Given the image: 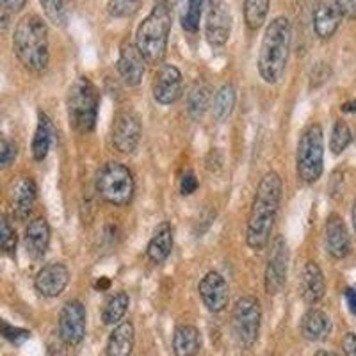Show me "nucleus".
<instances>
[{
    "instance_id": "f257e3e1",
    "label": "nucleus",
    "mask_w": 356,
    "mask_h": 356,
    "mask_svg": "<svg viewBox=\"0 0 356 356\" xmlns=\"http://www.w3.org/2000/svg\"><path fill=\"white\" fill-rule=\"evenodd\" d=\"M284 193V182L276 171H267L257 187L255 198L251 203L250 218L246 227V243L251 250L262 251L271 243L276 216L280 211Z\"/></svg>"
},
{
    "instance_id": "f03ea898",
    "label": "nucleus",
    "mask_w": 356,
    "mask_h": 356,
    "mask_svg": "<svg viewBox=\"0 0 356 356\" xmlns=\"http://www.w3.org/2000/svg\"><path fill=\"white\" fill-rule=\"evenodd\" d=\"M13 49L24 68L33 73H43L50 61L47 24L38 15H25L15 27Z\"/></svg>"
},
{
    "instance_id": "7ed1b4c3",
    "label": "nucleus",
    "mask_w": 356,
    "mask_h": 356,
    "mask_svg": "<svg viewBox=\"0 0 356 356\" xmlns=\"http://www.w3.org/2000/svg\"><path fill=\"white\" fill-rule=\"evenodd\" d=\"M292 44V25L289 18L276 17L267 25L259 54V73L264 82L276 84L284 77Z\"/></svg>"
},
{
    "instance_id": "20e7f679",
    "label": "nucleus",
    "mask_w": 356,
    "mask_h": 356,
    "mask_svg": "<svg viewBox=\"0 0 356 356\" xmlns=\"http://www.w3.org/2000/svg\"><path fill=\"white\" fill-rule=\"evenodd\" d=\"M171 25H173V9L155 2L136 33V44L148 65L157 66L164 61Z\"/></svg>"
},
{
    "instance_id": "39448f33",
    "label": "nucleus",
    "mask_w": 356,
    "mask_h": 356,
    "mask_svg": "<svg viewBox=\"0 0 356 356\" xmlns=\"http://www.w3.org/2000/svg\"><path fill=\"white\" fill-rule=\"evenodd\" d=\"M98 91L88 77H79L68 91V120L70 127L77 134L93 132L98 118Z\"/></svg>"
},
{
    "instance_id": "423d86ee",
    "label": "nucleus",
    "mask_w": 356,
    "mask_h": 356,
    "mask_svg": "<svg viewBox=\"0 0 356 356\" xmlns=\"http://www.w3.org/2000/svg\"><path fill=\"white\" fill-rule=\"evenodd\" d=\"M296 170L305 184H316L323 175L324 134L319 123H312L301 134L296 154Z\"/></svg>"
},
{
    "instance_id": "0eeeda50",
    "label": "nucleus",
    "mask_w": 356,
    "mask_h": 356,
    "mask_svg": "<svg viewBox=\"0 0 356 356\" xmlns=\"http://www.w3.org/2000/svg\"><path fill=\"white\" fill-rule=\"evenodd\" d=\"M97 191L102 200L114 207H125L136 193L132 171L122 162L111 161L104 164L97 177Z\"/></svg>"
},
{
    "instance_id": "6e6552de",
    "label": "nucleus",
    "mask_w": 356,
    "mask_h": 356,
    "mask_svg": "<svg viewBox=\"0 0 356 356\" xmlns=\"http://www.w3.org/2000/svg\"><path fill=\"white\" fill-rule=\"evenodd\" d=\"M260 321H262V310H260L259 300L253 296L239 298L234 307L232 323H234L237 340L243 348H251L257 342L260 333Z\"/></svg>"
},
{
    "instance_id": "1a4fd4ad",
    "label": "nucleus",
    "mask_w": 356,
    "mask_h": 356,
    "mask_svg": "<svg viewBox=\"0 0 356 356\" xmlns=\"http://www.w3.org/2000/svg\"><path fill=\"white\" fill-rule=\"evenodd\" d=\"M289 273V246L287 241L282 235H276L275 241L271 244V255L267 259L266 267V278H264V285H266V292L269 296H276L282 292L287 282Z\"/></svg>"
},
{
    "instance_id": "9d476101",
    "label": "nucleus",
    "mask_w": 356,
    "mask_h": 356,
    "mask_svg": "<svg viewBox=\"0 0 356 356\" xmlns=\"http://www.w3.org/2000/svg\"><path fill=\"white\" fill-rule=\"evenodd\" d=\"M232 27H234V17H232L230 6L225 0L212 2L205 22V38L209 44L214 49L225 47L230 40Z\"/></svg>"
},
{
    "instance_id": "9b49d317",
    "label": "nucleus",
    "mask_w": 356,
    "mask_h": 356,
    "mask_svg": "<svg viewBox=\"0 0 356 356\" xmlns=\"http://www.w3.org/2000/svg\"><path fill=\"white\" fill-rule=\"evenodd\" d=\"M141 122L134 113H120L113 123V145L120 154H134L141 141Z\"/></svg>"
},
{
    "instance_id": "f8f14e48",
    "label": "nucleus",
    "mask_w": 356,
    "mask_h": 356,
    "mask_svg": "<svg viewBox=\"0 0 356 356\" xmlns=\"http://www.w3.org/2000/svg\"><path fill=\"white\" fill-rule=\"evenodd\" d=\"M59 337L66 346H79L86 337V308L81 301L65 303L59 314Z\"/></svg>"
},
{
    "instance_id": "ddd939ff",
    "label": "nucleus",
    "mask_w": 356,
    "mask_h": 356,
    "mask_svg": "<svg viewBox=\"0 0 356 356\" xmlns=\"http://www.w3.org/2000/svg\"><path fill=\"white\" fill-rule=\"evenodd\" d=\"M182 91L184 81L180 70L173 65H162L155 73L154 86H152L155 102L161 106H171L182 97Z\"/></svg>"
},
{
    "instance_id": "4468645a",
    "label": "nucleus",
    "mask_w": 356,
    "mask_h": 356,
    "mask_svg": "<svg viewBox=\"0 0 356 356\" xmlns=\"http://www.w3.org/2000/svg\"><path fill=\"white\" fill-rule=\"evenodd\" d=\"M146 59L138 49V44L132 41H123L120 49V57H118V72L120 77L130 88L141 84L146 72Z\"/></svg>"
},
{
    "instance_id": "2eb2a0df",
    "label": "nucleus",
    "mask_w": 356,
    "mask_h": 356,
    "mask_svg": "<svg viewBox=\"0 0 356 356\" xmlns=\"http://www.w3.org/2000/svg\"><path fill=\"white\" fill-rule=\"evenodd\" d=\"M198 292L200 296H202V301L207 307V310L219 314V312H222L228 307V301H230V289H228L227 280L222 278L219 273H207L202 278V282H200Z\"/></svg>"
},
{
    "instance_id": "dca6fc26",
    "label": "nucleus",
    "mask_w": 356,
    "mask_h": 356,
    "mask_svg": "<svg viewBox=\"0 0 356 356\" xmlns=\"http://www.w3.org/2000/svg\"><path fill=\"white\" fill-rule=\"evenodd\" d=\"M70 282L68 267L61 262L47 264L34 278V287L44 298H57L65 292Z\"/></svg>"
},
{
    "instance_id": "f3484780",
    "label": "nucleus",
    "mask_w": 356,
    "mask_h": 356,
    "mask_svg": "<svg viewBox=\"0 0 356 356\" xmlns=\"http://www.w3.org/2000/svg\"><path fill=\"white\" fill-rule=\"evenodd\" d=\"M9 198H11L15 218L20 219V221L27 219L33 212L38 198V189L33 178L18 177L17 180H13L11 186H9Z\"/></svg>"
},
{
    "instance_id": "a211bd4d",
    "label": "nucleus",
    "mask_w": 356,
    "mask_h": 356,
    "mask_svg": "<svg viewBox=\"0 0 356 356\" xmlns=\"http://www.w3.org/2000/svg\"><path fill=\"white\" fill-rule=\"evenodd\" d=\"M342 18H344V15H342L335 0H321L314 9V17H312L314 31L321 40H330L339 31Z\"/></svg>"
},
{
    "instance_id": "6ab92c4d",
    "label": "nucleus",
    "mask_w": 356,
    "mask_h": 356,
    "mask_svg": "<svg viewBox=\"0 0 356 356\" xmlns=\"http://www.w3.org/2000/svg\"><path fill=\"white\" fill-rule=\"evenodd\" d=\"M324 241H326V251L337 260H342L349 255L351 250V241H349L348 227L344 219L339 214H332L326 221V230H324Z\"/></svg>"
},
{
    "instance_id": "aec40b11",
    "label": "nucleus",
    "mask_w": 356,
    "mask_h": 356,
    "mask_svg": "<svg viewBox=\"0 0 356 356\" xmlns=\"http://www.w3.org/2000/svg\"><path fill=\"white\" fill-rule=\"evenodd\" d=\"M27 255L33 260L43 259L50 244V225L44 218H36L29 222L24 237Z\"/></svg>"
},
{
    "instance_id": "412c9836",
    "label": "nucleus",
    "mask_w": 356,
    "mask_h": 356,
    "mask_svg": "<svg viewBox=\"0 0 356 356\" xmlns=\"http://www.w3.org/2000/svg\"><path fill=\"white\" fill-rule=\"evenodd\" d=\"M301 296L308 305L319 303L326 292V280L316 262H307L301 273Z\"/></svg>"
},
{
    "instance_id": "4be33fe9",
    "label": "nucleus",
    "mask_w": 356,
    "mask_h": 356,
    "mask_svg": "<svg viewBox=\"0 0 356 356\" xmlns=\"http://www.w3.org/2000/svg\"><path fill=\"white\" fill-rule=\"evenodd\" d=\"M171 250H173V227L168 221H164L155 228L148 248H146V255L152 264L159 266L171 255Z\"/></svg>"
},
{
    "instance_id": "5701e85b",
    "label": "nucleus",
    "mask_w": 356,
    "mask_h": 356,
    "mask_svg": "<svg viewBox=\"0 0 356 356\" xmlns=\"http://www.w3.org/2000/svg\"><path fill=\"white\" fill-rule=\"evenodd\" d=\"M332 333V319L323 310L312 308L301 319V335L308 342H321Z\"/></svg>"
},
{
    "instance_id": "b1692460",
    "label": "nucleus",
    "mask_w": 356,
    "mask_h": 356,
    "mask_svg": "<svg viewBox=\"0 0 356 356\" xmlns=\"http://www.w3.org/2000/svg\"><path fill=\"white\" fill-rule=\"evenodd\" d=\"M134 342H136L134 324L130 321H123V323L116 324L111 332L106 356H130L134 351Z\"/></svg>"
},
{
    "instance_id": "393cba45",
    "label": "nucleus",
    "mask_w": 356,
    "mask_h": 356,
    "mask_svg": "<svg viewBox=\"0 0 356 356\" xmlns=\"http://www.w3.org/2000/svg\"><path fill=\"white\" fill-rule=\"evenodd\" d=\"M202 348L198 328L191 324H182L175 330L173 353L175 356H196Z\"/></svg>"
},
{
    "instance_id": "a878e982",
    "label": "nucleus",
    "mask_w": 356,
    "mask_h": 356,
    "mask_svg": "<svg viewBox=\"0 0 356 356\" xmlns=\"http://www.w3.org/2000/svg\"><path fill=\"white\" fill-rule=\"evenodd\" d=\"M54 136H56V130H54L52 122H50L47 114L40 113L36 132H34V139H33L34 161L41 162L47 159V155H49L50 152V146H52Z\"/></svg>"
},
{
    "instance_id": "bb28decb",
    "label": "nucleus",
    "mask_w": 356,
    "mask_h": 356,
    "mask_svg": "<svg viewBox=\"0 0 356 356\" xmlns=\"http://www.w3.org/2000/svg\"><path fill=\"white\" fill-rule=\"evenodd\" d=\"M130 298L127 292H116L106 301L104 308H102V323L106 326H114L120 324V321L125 317L127 310H129Z\"/></svg>"
},
{
    "instance_id": "cd10ccee",
    "label": "nucleus",
    "mask_w": 356,
    "mask_h": 356,
    "mask_svg": "<svg viewBox=\"0 0 356 356\" xmlns=\"http://www.w3.org/2000/svg\"><path fill=\"white\" fill-rule=\"evenodd\" d=\"M209 107H211V89L198 82L187 93V114L198 122V120L205 116Z\"/></svg>"
},
{
    "instance_id": "c85d7f7f",
    "label": "nucleus",
    "mask_w": 356,
    "mask_h": 356,
    "mask_svg": "<svg viewBox=\"0 0 356 356\" xmlns=\"http://www.w3.org/2000/svg\"><path fill=\"white\" fill-rule=\"evenodd\" d=\"M235 100H237V95H235V88L232 84H225L218 89L214 97V107H212L218 122H225L230 118V114L234 113Z\"/></svg>"
},
{
    "instance_id": "c756f323",
    "label": "nucleus",
    "mask_w": 356,
    "mask_h": 356,
    "mask_svg": "<svg viewBox=\"0 0 356 356\" xmlns=\"http://www.w3.org/2000/svg\"><path fill=\"white\" fill-rule=\"evenodd\" d=\"M271 0H244V22L250 31H259L267 20Z\"/></svg>"
},
{
    "instance_id": "7c9ffc66",
    "label": "nucleus",
    "mask_w": 356,
    "mask_h": 356,
    "mask_svg": "<svg viewBox=\"0 0 356 356\" xmlns=\"http://www.w3.org/2000/svg\"><path fill=\"white\" fill-rule=\"evenodd\" d=\"M205 4L207 0H186L184 2L180 22H182V27L186 29L187 33H198Z\"/></svg>"
},
{
    "instance_id": "2f4dec72",
    "label": "nucleus",
    "mask_w": 356,
    "mask_h": 356,
    "mask_svg": "<svg viewBox=\"0 0 356 356\" xmlns=\"http://www.w3.org/2000/svg\"><path fill=\"white\" fill-rule=\"evenodd\" d=\"M44 17L49 18L56 27H66L70 20V13L66 8V0H40Z\"/></svg>"
},
{
    "instance_id": "473e14b6",
    "label": "nucleus",
    "mask_w": 356,
    "mask_h": 356,
    "mask_svg": "<svg viewBox=\"0 0 356 356\" xmlns=\"http://www.w3.org/2000/svg\"><path fill=\"white\" fill-rule=\"evenodd\" d=\"M351 130L344 120H337L332 130V138H330V150L333 155H340L342 152L351 145Z\"/></svg>"
},
{
    "instance_id": "72a5a7b5",
    "label": "nucleus",
    "mask_w": 356,
    "mask_h": 356,
    "mask_svg": "<svg viewBox=\"0 0 356 356\" xmlns=\"http://www.w3.org/2000/svg\"><path fill=\"white\" fill-rule=\"evenodd\" d=\"M143 0H109L107 11L114 18H129L139 11Z\"/></svg>"
},
{
    "instance_id": "f704fd0d",
    "label": "nucleus",
    "mask_w": 356,
    "mask_h": 356,
    "mask_svg": "<svg viewBox=\"0 0 356 356\" xmlns=\"http://www.w3.org/2000/svg\"><path fill=\"white\" fill-rule=\"evenodd\" d=\"M0 246L8 255L15 253V250H17V232L6 218L2 219V227H0Z\"/></svg>"
},
{
    "instance_id": "c9c22d12",
    "label": "nucleus",
    "mask_w": 356,
    "mask_h": 356,
    "mask_svg": "<svg viewBox=\"0 0 356 356\" xmlns=\"http://www.w3.org/2000/svg\"><path fill=\"white\" fill-rule=\"evenodd\" d=\"M18 155V146L15 141H9L8 138H2L0 141V164L2 168H9L15 162Z\"/></svg>"
},
{
    "instance_id": "e433bc0d",
    "label": "nucleus",
    "mask_w": 356,
    "mask_h": 356,
    "mask_svg": "<svg viewBox=\"0 0 356 356\" xmlns=\"http://www.w3.org/2000/svg\"><path fill=\"white\" fill-rule=\"evenodd\" d=\"M27 0H2V29H8L9 17L17 15L25 8Z\"/></svg>"
},
{
    "instance_id": "4c0bfd02",
    "label": "nucleus",
    "mask_w": 356,
    "mask_h": 356,
    "mask_svg": "<svg viewBox=\"0 0 356 356\" xmlns=\"http://www.w3.org/2000/svg\"><path fill=\"white\" fill-rule=\"evenodd\" d=\"M2 335H4L9 342H13V344H20V342H24V340H27L29 337H31V333H29L27 330L15 328V326H9V324L4 323V326H2Z\"/></svg>"
},
{
    "instance_id": "58836bf2",
    "label": "nucleus",
    "mask_w": 356,
    "mask_h": 356,
    "mask_svg": "<svg viewBox=\"0 0 356 356\" xmlns=\"http://www.w3.org/2000/svg\"><path fill=\"white\" fill-rule=\"evenodd\" d=\"M178 187H180V193H182L184 196H191L193 193H196V189H198V178H196V175L193 173V171H187V173H184L182 178H180Z\"/></svg>"
},
{
    "instance_id": "ea45409f",
    "label": "nucleus",
    "mask_w": 356,
    "mask_h": 356,
    "mask_svg": "<svg viewBox=\"0 0 356 356\" xmlns=\"http://www.w3.org/2000/svg\"><path fill=\"white\" fill-rule=\"evenodd\" d=\"M316 0H294V9L300 17H314Z\"/></svg>"
},
{
    "instance_id": "a19ab883",
    "label": "nucleus",
    "mask_w": 356,
    "mask_h": 356,
    "mask_svg": "<svg viewBox=\"0 0 356 356\" xmlns=\"http://www.w3.org/2000/svg\"><path fill=\"white\" fill-rule=\"evenodd\" d=\"M346 18H356V0H335Z\"/></svg>"
},
{
    "instance_id": "79ce46f5",
    "label": "nucleus",
    "mask_w": 356,
    "mask_h": 356,
    "mask_svg": "<svg viewBox=\"0 0 356 356\" xmlns=\"http://www.w3.org/2000/svg\"><path fill=\"white\" fill-rule=\"evenodd\" d=\"M342 348H344L346 356H356V335L353 332L346 333L342 339Z\"/></svg>"
},
{
    "instance_id": "37998d69",
    "label": "nucleus",
    "mask_w": 356,
    "mask_h": 356,
    "mask_svg": "<svg viewBox=\"0 0 356 356\" xmlns=\"http://www.w3.org/2000/svg\"><path fill=\"white\" fill-rule=\"evenodd\" d=\"M344 298H346V301H348L349 310H351L353 314L356 316V291H355V289H346Z\"/></svg>"
},
{
    "instance_id": "c03bdc74",
    "label": "nucleus",
    "mask_w": 356,
    "mask_h": 356,
    "mask_svg": "<svg viewBox=\"0 0 356 356\" xmlns=\"http://www.w3.org/2000/svg\"><path fill=\"white\" fill-rule=\"evenodd\" d=\"M344 113H355L356 114V102H346L344 106L340 107Z\"/></svg>"
},
{
    "instance_id": "a18cd8bd",
    "label": "nucleus",
    "mask_w": 356,
    "mask_h": 356,
    "mask_svg": "<svg viewBox=\"0 0 356 356\" xmlns=\"http://www.w3.org/2000/svg\"><path fill=\"white\" fill-rule=\"evenodd\" d=\"M109 285H111L109 280H107V278H100L97 282V285H95V287L100 289V291H106V289H109Z\"/></svg>"
},
{
    "instance_id": "49530a36",
    "label": "nucleus",
    "mask_w": 356,
    "mask_h": 356,
    "mask_svg": "<svg viewBox=\"0 0 356 356\" xmlns=\"http://www.w3.org/2000/svg\"><path fill=\"white\" fill-rule=\"evenodd\" d=\"M155 2L168 6V8H171V9H175V6L178 4V0H155Z\"/></svg>"
},
{
    "instance_id": "de8ad7c7",
    "label": "nucleus",
    "mask_w": 356,
    "mask_h": 356,
    "mask_svg": "<svg viewBox=\"0 0 356 356\" xmlns=\"http://www.w3.org/2000/svg\"><path fill=\"white\" fill-rule=\"evenodd\" d=\"M316 356H339V355H335L333 351H317Z\"/></svg>"
},
{
    "instance_id": "09e8293b",
    "label": "nucleus",
    "mask_w": 356,
    "mask_h": 356,
    "mask_svg": "<svg viewBox=\"0 0 356 356\" xmlns=\"http://www.w3.org/2000/svg\"><path fill=\"white\" fill-rule=\"evenodd\" d=\"M353 225H355V230H356V202H355V207H353Z\"/></svg>"
}]
</instances>
